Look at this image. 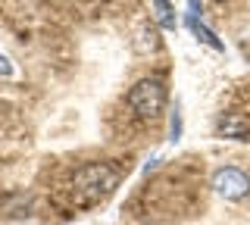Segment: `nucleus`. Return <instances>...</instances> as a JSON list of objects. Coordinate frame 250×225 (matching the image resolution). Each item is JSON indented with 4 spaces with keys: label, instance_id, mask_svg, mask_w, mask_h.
<instances>
[{
    "label": "nucleus",
    "instance_id": "f257e3e1",
    "mask_svg": "<svg viewBox=\"0 0 250 225\" xmlns=\"http://www.w3.org/2000/svg\"><path fill=\"white\" fill-rule=\"evenodd\" d=\"M119 184V169L109 163H88V166L75 169V175L62 188V204L69 209H91L104 204Z\"/></svg>",
    "mask_w": 250,
    "mask_h": 225
},
{
    "label": "nucleus",
    "instance_id": "f03ea898",
    "mask_svg": "<svg viewBox=\"0 0 250 225\" xmlns=\"http://www.w3.org/2000/svg\"><path fill=\"white\" fill-rule=\"evenodd\" d=\"M166 82L150 75V79H141L135 82V88L128 91V106L131 113L138 116V119H156V116L163 113V106H166Z\"/></svg>",
    "mask_w": 250,
    "mask_h": 225
},
{
    "label": "nucleus",
    "instance_id": "7ed1b4c3",
    "mask_svg": "<svg viewBox=\"0 0 250 225\" xmlns=\"http://www.w3.org/2000/svg\"><path fill=\"white\" fill-rule=\"evenodd\" d=\"M213 188L229 200H241V197L250 194V178L234 166H222V169L213 172Z\"/></svg>",
    "mask_w": 250,
    "mask_h": 225
},
{
    "label": "nucleus",
    "instance_id": "20e7f679",
    "mask_svg": "<svg viewBox=\"0 0 250 225\" xmlns=\"http://www.w3.org/2000/svg\"><path fill=\"white\" fill-rule=\"evenodd\" d=\"M188 25H191V32L200 38L207 47H213V50H225V44L219 41V38L209 32L207 25H203V19H197V0H191V10H188Z\"/></svg>",
    "mask_w": 250,
    "mask_h": 225
},
{
    "label": "nucleus",
    "instance_id": "39448f33",
    "mask_svg": "<svg viewBox=\"0 0 250 225\" xmlns=\"http://www.w3.org/2000/svg\"><path fill=\"white\" fill-rule=\"evenodd\" d=\"M153 16L163 28H175V3L172 0H153Z\"/></svg>",
    "mask_w": 250,
    "mask_h": 225
},
{
    "label": "nucleus",
    "instance_id": "423d86ee",
    "mask_svg": "<svg viewBox=\"0 0 250 225\" xmlns=\"http://www.w3.org/2000/svg\"><path fill=\"white\" fill-rule=\"evenodd\" d=\"M0 75H13V66H10L6 57H0Z\"/></svg>",
    "mask_w": 250,
    "mask_h": 225
}]
</instances>
